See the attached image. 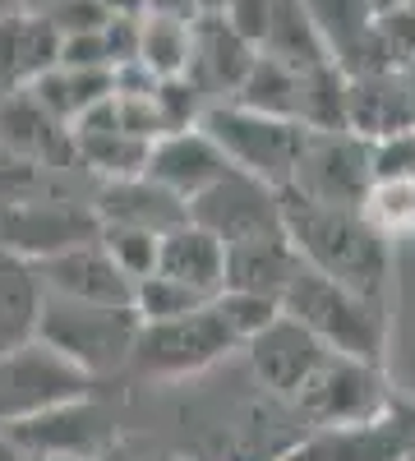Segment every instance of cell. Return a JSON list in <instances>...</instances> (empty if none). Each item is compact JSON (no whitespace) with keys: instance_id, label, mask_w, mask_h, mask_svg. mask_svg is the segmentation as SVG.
Here are the masks:
<instances>
[{"instance_id":"obj_39","label":"cell","mask_w":415,"mask_h":461,"mask_svg":"<svg viewBox=\"0 0 415 461\" xmlns=\"http://www.w3.org/2000/svg\"><path fill=\"white\" fill-rule=\"evenodd\" d=\"M143 14H176V19H194V0H143Z\"/></svg>"},{"instance_id":"obj_2","label":"cell","mask_w":415,"mask_h":461,"mask_svg":"<svg viewBox=\"0 0 415 461\" xmlns=\"http://www.w3.org/2000/svg\"><path fill=\"white\" fill-rule=\"evenodd\" d=\"M282 314H291L295 323H305L328 351L383 365V351H388L383 300L360 295V291H351L342 282L323 277L319 267H310L305 258H300L291 286L282 291Z\"/></svg>"},{"instance_id":"obj_13","label":"cell","mask_w":415,"mask_h":461,"mask_svg":"<svg viewBox=\"0 0 415 461\" xmlns=\"http://www.w3.org/2000/svg\"><path fill=\"white\" fill-rule=\"evenodd\" d=\"M245 346V356H249V369L258 374L263 388H273L277 397H295V388L314 374V365L328 356V346L305 328V323H295L291 314H277L268 328H258Z\"/></svg>"},{"instance_id":"obj_4","label":"cell","mask_w":415,"mask_h":461,"mask_svg":"<svg viewBox=\"0 0 415 461\" xmlns=\"http://www.w3.org/2000/svg\"><path fill=\"white\" fill-rule=\"evenodd\" d=\"M134 332H139L134 304H93V300H65V295L42 291L37 337L93 378L130 365Z\"/></svg>"},{"instance_id":"obj_44","label":"cell","mask_w":415,"mask_h":461,"mask_svg":"<svg viewBox=\"0 0 415 461\" xmlns=\"http://www.w3.org/2000/svg\"><path fill=\"white\" fill-rule=\"evenodd\" d=\"M221 5H226V0H194V10H199V14H217Z\"/></svg>"},{"instance_id":"obj_32","label":"cell","mask_w":415,"mask_h":461,"mask_svg":"<svg viewBox=\"0 0 415 461\" xmlns=\"http://www.w3.org/2000/svg\"><path fill=\"white\" fill-rule=\"evenodd\" d=\"M97 240H102V249H106L111 258H116V267H121L130 282L148 277V273L158 267V240H162V236H153V230L102 221V226H97Z\"/></svg>"},{"instance_id":"obj_48","label":"cell","mask_w":415,"mask_h":461,"mask_svg":"<svg viewBox=\"0 0 415 461\" xmlns=\"http://www.w3.org/2000/svg\"><path fill=\"white\" fill-rule=\"evenodd\" d=\"M0 162H5V158H0Z\"/></svg>"},{"instance_id":"obj_36","label":"cell","mask_w":415,"mask_h":461,"mask_svg":"<svg viewBox=\"0 0 415 461\" xmlns=\"http://www.w3.org/2000/svg\"><path fill=\"white\" fill-rule=\"evenodd\" d=\"M379 37L397 65L415 60V0H392V5H379Z\"/></svg>"},{"instance_id":"obj_37","label":"cell","mask_w":415,"mask_h":461,"mask_svg":"<svg viewBox=\"0 0 415 461\" xmlns=\"http://www.w3.org/2000/svg\"><path fill=\"white\" fill-rule=\"evenodd\" d=\"M56 65H69V69H111V56H106V37H102V28L60 32Z\"/></svg>"},{"instance_id":"obj_38","label":"cell","mask_w":415,"mask_h":461,"mask_svg":"<svg viewBox=\"0 0 415 461\" xmlns=\"http://www.w3.org/2000/svg\"><path fill=\"white\" fill-rule=\"evenodd\" d=\"M217 14L231 23L249 47H258L263 32H268V19H273V0H226Z\"/></svg>"},{"instance_id":"obj_40","label":"cell","mask_w":415,"mask_h":461,"mask_svg":"<svg viewBox=\"0 0 415 461\" xmlns=\"http://www.w3.org/2000/svg\"><path fill=\"white\" fill-rule=\"evenodd\" d=\"M401 84H406V111H410V130H415V60L401 65Z\"/></svg>"},{"instance_id":"obj_28","label":"cell","mask_w":415,"mask_h":461,"mask_svg":"<svg viewBox=\"0 0 415 461\" xmlns=\"http://www.w3.org/2000/svg\"><path fill=\"white\" fill-rule=\"evenodd\" d=\"M258 51L286 60L291 69H310V65L328 60L319 32H314V23H310L305 0H273V19H268V32H263Z\"/></svg>"},{"instance_id":"obj_27","label":"cell","mask_w":415,"mask_h":461,"mask_svg":"<svg viewBox=\"0 0 415 461\" xmlns=\"http://www.w3.org/2000/svg\"><path fill=\"white\" fill-rule=\"evenodd\" d=\"M295 121L328 134V130H347V74L332 60H319L310 69H300V97H295Z\"/></svg>"},{"instance_id":"obj_8","label":"cell","mask_w":415,"mask_h":461,"mask_svg":"<svg viewBox=\"0 0 415 461\" xmlns=\"http://www.w3.org/2000/svg\"><path fill=\"white\" fill-rule=\"evenodd\" d=\"M97 212L79 199H42V194H10L0 199V249L28 263L84 245L97 236Z\"/></svg>"},{"instance_id":"obj_20","label":"cell","mask_w":415,"mask_h":461,"mask_svg":"<svg viewBox=\"0 0 415 461\" xmlns=\"http://www.w3.org/2000/svg\"><path fill=\"white\" fill-rule=\"evenodd\" d=\"M153 273L171 277V282H185L190 291L199 295H217L226 286V245L212 236V230H203L199 221L185 217L180 226L162 230L158 240V267Z\"/></svg>"},{"instance_id":"obj_23","label":"cell","mask_w":415,"mask_h":461,"mask_svg":"<svg viewBox=\"0 0 415 461\" xmlns=\"http://www.w3.org/2000/svg\"><path fill=\"white\" fill-rule=\"evenodd\" d=\"M56 47L60 32L51 28L47 14L37 10L5 14L0 19V79H5V88H23L47 65H56Z\"/></svg>"},{"instance_id":"obj_5","label":"cell","mask_w":415,"mask_h":461,"mask_svg":"<svg viewBox=\"0 0 415 461\" xmlns=\"http://www.w3.org/2000/svg\"><path fill=\"white\" fill-rule=\"evenodd\" d=\"M236 346L240 341L231 337V328L221 323V314L208 300L180 319L139 323L134 346H130V365L143 378H190V374L217 365L221 356H231Z\"/></svg>"},{"instance_id":"obj_24","label":"cell","mask_w":415,"mask_h":461,"mask_svg":"<svg viewBox=\"0 0 415 461\" xmlns=\"http://www.w3.org/2000/svg\"><path fill=\"white\" fill-rule=\"evenodd\" d=\"M28 97L42 106L51 121L69 130L74 115H84L93 102L111 97V69H69V65H47L37 79L23 84Z\"/></svg>"},{"instance_id":"obj_11","label":"cell","mask_w":415,"mask_h":461,"mask_svg":"<svg viewBox=\"0 0 415 461\" xmlns=\"http://www.w3.org/2000/svg\"><path fill=\"white\" fill-rule=\"evenodd\" d=\"M10 438L23 452H56V456H74V461H93L111 443V420L97 402L69 397V402H56L47 411L28 415V420H14Z\"/></svg>"},{"instance_id":"obj_1","label":"cell","mask_w":415,"mask_h":461,"mask_svg":"<svg viewBox=\"0 0 415 461\" xmlns=\"http://www.w3.org/2000/svg\"><path fill=\"white\" fill-rule=\"evenodd\" d=\"M282 199V226L295 254L323 277L342 282L360 295L383 300L388 291V236L374 230V221L360 208L347 203H319L295 189H277Z\"/></svg>"},{"instance_id":"obj_26","label":"cell","mask_w":415,"mask_h":461,"mask_svg":"<svg viewBox=\"0 0 415 461\" xmlns=\"http://www.w3.org/2000/svg\"><path fill=\"white\" fill-rule=\"evenodd\" d=\"M295 97H300V69H291L286 60H277L268 51H254L240 88L226 102H240V106L263 111V115H291L295 121Z\"/></svg>"},{"instance_id":"obj_31","label":"cell","mask_w":415,"mask_h":461,"mask_svg":"<svg viewBox=\"0 0 415 461\" xmlns=\"http://www.w3.org/2000/svg\"><path fill=\"white\" fill-rule=\"evenodd\" d=\"M130 304H134L139 323H158V319H180V314L199 310V304H208V295L190 291L185 282H171L162 273H148V277L134 282V300Z\"/></svg>"},{"instance_id":"obj_14","label":"cell","mask_w":415,"mask_h":461,"mask_svg":"<svg viewBox=\"0 0 415 461\" xmlns=\"http://www.w3.org/2000/svg\"><path fill=\"white\" fill-rule=\"evenodd\" d=\"M258 47H249L245 37L226 23L221 14H194L190 23V60H185V79H190L199 88L203 102H226L240 79H245V69L254 60Z\"/></svg>"},{"instance_id":"obj_9","label":"cell","mask_w":415,"mask_h":461,"mask_svg":"<svg viewBox=\"0 0 415 461\" xmlns=\"http://www.w3.org/2000/svg\"><path fill=\"white\" fill-rule=\"evenodd\" d=\"M190 221L212 230L221 245H236V240H249V236L282 230V199H277L273 185L226 167L203 194L190 199Z\"/></svg>"},{"instance_id":"obj_3","label":"cell","mask_w":415,"mask_h":461,"mask_svg":"<svg viewBox=\"0 0 415 461\" xmlns=\"http://www.w3.org/2000/svg\"><path fill=\"white\" fill-rule=\"evenodd\" d=\"M199 130L217 143V152L236 171L273 185V189L291 185L300 152H305V143L314 134L300 121H291V115H263L240 102H208L199 115Z\"/></svg>"},{"instance_id":"obj_33","label":"cell","mask_w":415,"mask_h":461,"mask_svg":"<svg viewBox=\"0 0 415 461\" xmlns=\"http://www.w3.org/2000/svg\"><path fill=\"white\" fill-rule=\"evenodd\" d=\"M212 310L221 314V323L231 328L236 341H249L258 328H268L277 314H282V304L268 300V295H254V291H236V286H221L212 295Z\"/></svg>"},{"instance_id":"obj_43","label":"cell","mask_w":415,"mask_h":461,"mask_svg":"<svg viewBox=\"0 0 415 461\" xmlns=\"http://www.w3.org/2000/svg\"><path fill=\"white\" fill-rule=\"evenodd\" d=\"M23 461H74V456H56V452H23Z\"/></svg>"},{"instance_id":"obj_45","label":"cell","mask_w":415,"mask_h":461,"mask_svg":"<svg viewBox=\"0 0 415 461\" xmlns=\"http://www.w3.org/2000/svg\"><path fill=\"white\" fill-rule=\"evenodd\" d=\"M14 10H28V0H0V19L14 14Z\"/></svg>"},{"instance_id":"obj_41","label":"cell","mask_w":415,"mask_h":461,"mask_svg":"<svg viewBox=\"0 0 415 461\" xmlns=\"http://www.w3.org/2000/svg\"><path fill=\"white\" fill-rule=\"evenodd\" d=\"M106 14H143V0H97Z\"/></svg>"},{"instance_id":"obj_34","label":"cell","mask_w":415,"mask_h":461,"mask_svg":"<svg viewBox=\"0 0 415 461\" xmlns=\"http://www.w3.org/2000/svg\"><path fill=\"white\" fill-rule=\"evenodd\" d=\"M153 102H158V115H162V134H171V130H194L199 115H203V106H208V102L199 97V88L185 79V74L158 79Z\"/></svg>"},{"instance_id":"obj_17","label":"cell","mask_w":415,"mask_h":461,"mask_svg":"<svg viewBox=\"0 0 415 461\" xmlns=\"http://www.w3.org/2000/svg\"><path fill=\"white\" fill-rule=\"evenodd\" d=\"M231 167L217 152V143L194 125V130H171L162 139L148 143V162H143V176L158 180L162 189H171L176 199H185V208H190L194 194H203V189Z\"/></svg>"},{"instance_id":"obj_42","label":"cell","mask_w":415,"mask_h":461,"mask_svg":"<svg viewBox=\"0 0 415 461\" xmlns=\"http://www.w3.org/2000/svg\"><path fill=\"white\" fill-rule=\"evenodd\" d=\"M0 461H23V447L10 438V429H0Z\"/></svg>"},{"instance_id":"obj_6","label":"cell","mask_w":415,"mask_h":461,"mask_svg":"<svg viewBox=\"0 0 415 461\" xmlns=\"http://www.w3.org/2000/svg\"><path fill=\"white\" fill-rule=\"evenodd\" d=\"M295 411L310 425H365V420L388 415V378L383 365L360 360V356H342L328 351L314 374L295 388Z\"/></svg>"},{"instance_id":"obj_15","label":"cell","mask_w":415,"mask_h":461,"mask_svg":"<svg viewBox=\"0 0 415 461\" xmlns=\"http://www.w3.org/2000/svg\"><path fill=\"white\" fill-rule=\"evenodd\" d=\"M69 152H74V167L84 162V171H93L102 180L139 176L143 162H148V143L116 125V106H111V97L93 102L84 115L69 121Z\"/></svg>"},{"instance_id":"obj_46","label":"cell","mask_w":415,"mask_h":461,"mask_svg":"<svg viewBox=\"0 0 415 461\" xmlns=\"http://www.w3.org/2000/svg\"><path fill=\"white\" fill-rule=\"evenodd\" d=\"M60 0H28V10H37V14H47V10H56Z\"/></svg>"},{"instance_id":"obj_21","label":"cell","mask_w":415,"mask_h":461,"mask_svg":"<svg viewBox=\"0 0 415 461\" xmlns=\"http://www.w3.org/2000/svg\"><path fill=\"white\" fill-rule=\"evenodd\" d=\"M347 130L360 134L365 143L383 139V134H397V130H410L401 65L347 74Z\"/></svg>"},{"instance_id":"obj_29","label":"cell","mask_w":415,"mask_h":461,"mask_svg":"<svg viewBox=\"0 0 415 461\" xmlns=\"http://www.w3.org/2000/svg\"><path fill=\"white\" fill-rule=\"evenodd\" d=\"M190 23L194 19H176V14H139V60L158 74H185L190 60Z\"/></svg>"},{"instance_id":"obj_18","label":"cell","mask_w":415,"mask_h":461,"mask_svg":"<svg viewBox=\"0 0 415 461\" xmlns=\"http://www.w3.org/2000/svg\"><path fill=\"white\" fill-rule=\"evenodd\" d=\"M0 158L28 167H65L74 162L69 130L28 97V88H10L0 97Z\"/></svg>"},{"instance_id":"obj_30","label":"cell","mask_w":415,"mask_h":461,"mask_svg":"<svg viewBox=\"0 0 415 461\" xmlns=\"http://www.w3.org/2000/svg\"><path fill=\"white\" fill-rule=\"evenodd\" d=\"M360 212L374 221V230H383L388 240L415 236V176L406 180H369Z\"/></svg>"},{"instance_id":"obj_35","label":"cell","mask_w":415,"mask_h":461,"mask_svg":"<svg viewBox=\"0 0 415 461\" xmlns=\"http://www.w3.org/2000/svg\"><path fill=\"white\" fill-rule=\"evenodd\" d=\"M415 176V130L369 139V180H406Z\"/></svg>"},{"instance_id":"obj_25","label":"cell","mask_w":415,"mask_h":461,"mask_svg":"<svg viewBox=\"0 0 415 461\" xmlns=\"http://www.w3.org/2000/svg\"><path fill=\"white\" fill-rule=\"evenodd\" d=\"M37 310H42V282L32 263L0 249V351L37 337Z\"/></svg>"},{"instance_id":"obj_10","label":"cell","mask_w":415,"mask_h":461,"mask_svg":"<svg viewBox=\"0 0 415 461\" xmlns=\"http://www.w3.org/2000/svg\"><path fill=\"white\" fill-rule=\"evenodd\" d=\"M295 194H310L319 203H347L360 208L365 189H369V143L351 130H328V134H310L300 167L291 176Z\"/></svg>"},{"instance_id":"obj_22","label":"cell","mask_w":415,"mask_h":461,"mask_svg":"<svg viewBox=\"0 0 415 461\" xmlns=\"http://www.w3.org/2000/svg\"><path fill=\"white\" fill-rule=\"evenodd\" d=\"M295 267H300V254L286 240V226L268 230V236H249V240L226 245V286L268 295L277 304H282V291L295 277Z\"/></svg>"},{"instance_id":"obj_16","label":"cell","mask_w":415,"mask_h":461,"mask_svg":"<svg viewBox=\"0 0 415 461\" xmlns=\"http://www.w3.org/2000/svg\"><path fill=\"white\" fill-rule=\"evenodd\" d=\"M277 461H410V429L392 415L365 420V425H319Z\"/></svg>"},{"instance_id":"obj_7","label":"cell","mask_w":415,"mask_h":461,"mask_svg":"<svg viewBox=\"0 0 415 461\" xmlns=\"http://www.w3.org/2000/svg\"><path fill=\"white\" fill-rule=\"evenodd\" d=\"M93 374L65 360L42 337H28L0 351V425H14L69 397H88Z\"/></svg>"},{"instance_id":"obj_19","label":"cell","mask_w":415,"mask_h":461,"mask_svg":"<svg viewBox=\"0 0 415 461\" xmlns=\"http://www.w3.org/2000/svg\"><path fill=\"white\" fill-rule=\"evenodd\" d=\"M93 212L97 221H111V226H139V230H162L180 226L190 217L185 199H176L171 189H162L158 180H148L143 171L139 176H125V180H102L97 199H93Z\"/></svg>"},{"instance_id":"obj_47","label":"cell","mask_w":415,"mask_h":461,"mask_svg":"<svg viewBox=\"0 0 415 461\" xmlns=\"http://www.w3.org/2000/svg\"><path fill=\"white\" fill-rule=\"evenodd\" d=\"M5 93H10V88H5V79H0V97H5Z\"/></svg>"},{"instance_id":"obj_12","label":"cell","mask_w":415,"mask_h":461,"mask_svg":"<svg viewBox=\"0 0 415 461\" xmlns=\"http://www.w3.org/2000/svg\"><path fill=\"white\" fill-rule=\"evenodd\" d=\"M37 282L51 295H65V300H93V304H130L134 300V282L116 267L102 249V240H84V245H69L60 254H47L32 263Z\"/></svg>"}]
</instances>
